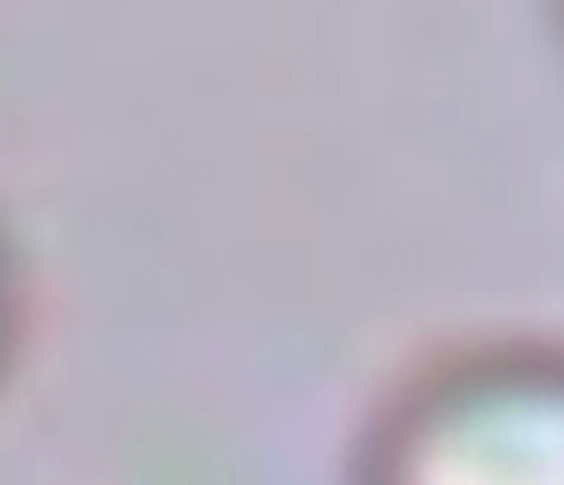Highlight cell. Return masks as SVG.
Masks as SVG:
<instances>
[{
	"label": "cell",
	"instance_id": "obj_3",
	"mask_svg": "<svg viewBox=\"0 0 564 485\" xmlns=\"http://www.w3.org/2000/svg\"><path fill=\"white\" fill-rule=\"evenodd\" d=\"M558 19H564V0H558Z\"/></svg>",
	"mask_w": 564,
	"mask_h": 485
},
{
	"label": "cell",
	"instance_id": "obj_2",
	"mask_svg": "<svg viewBox=\"0 0 564 485\" xmlns=\"http://www.w3.org/2000/svg\"><path fill=\"white\" fill-rule=\"evenodd\" d=\"M13 334H19V267H13L7 237H0V364L13 352Z\"/></svg>",
	"mask_w": 564,
	"mask_h": 485
},
{
	"label": "cell",
	"instance_id": "obj_1",
	"mask_svg": "<svg viewBox=\"0 0 564 485\" xmlns=\"http://www.w3.org/2000/svg\"><path fill=\"white\" fill-rule=\"evenodd\" d=\"M352 485H564V340L431 352L377 400Z\"/></svg>",
	"mask_w": 564,
	"mask_h": 485
}]
</instances>
